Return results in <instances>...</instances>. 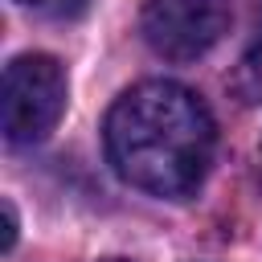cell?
<instances>
[{"mask_svg":"<svg viewBox=\"0 0 262 262\" xmlns=\"http://www.w3.org/2000/svg\"><path fill=\"white\" fill-rule=\"evenodd\" d=\"M106 262H127V258H106Z\"/></svg>","mask_w":262,"mask_h":262,"instance_id":"cell-7","label":"cell"},{"mask_svg":"<svg viewBox=\"0 0 262 262\" xmlns=\"http://www.w3.org/2000/svg\"><path fill=\"white\" fill-rule=\"evenodd\" d=\"M66 111V70L49 53H20L4 70V135L12 143L45 139Z\"/></svg>","mask_w":262,"mask_h":262,"instance_id":"cell-2","label":"cell"},{"mask_svg":"<svg viewBox=\"0 0 262 262\" xmlns=\"http://www.w3.org/2000/svg\"><path fill=\"white\" fill-rule=\"evenodd\" d=\"M20 8H33L41 16H78L86 8V0H16Z\"/></svg>","mask_w":262,"mask_h":262,"instance_id":"cell-5","label":"cell"},{"mask_svg":"<svg viewBox=\"0 0 262 262\" xmlns=\"http://www.w3.org/2000/svg\"><path fill=\"white\" fill-rule=\"evenodd\" d=\"M229 86H233V94L242 98V102H262V41L237 61V70H233V78H229Z\"/></svg>","mask_w":262,"mask_h":262,"instance_id":"cell-4","label":"cell"},{"mask_svg":"<svg viewBox=\"0 0 262 262\" xmlns=\"http://www.w3.org/2000/svg\"><path fill=\"white\" fill-rule=\"evenodd\" d=\"M4 250H12L16 246V209H12V201H4V242H0Z\"/></svg>","mask_w":262,"mask_h":262,"instance_id":"cell-6","label":"cell"},{"mask_svg":"<svg viewBox=\"0 0 262 262\" xmlns=\"http://www.w3.org/2000/svg\"><path fill=\"white\" fill-rule=\"evenodd\" d=\"M213 115L180 82H139L106 115V156L115 172L151 192L188 196L213 160Z\"/></svg>","mask_w":262,"mask_h":262,"instance_id":"cell-1","label":"cell"},{"mask_svg":"<svg viewBox=\"0 0 262 262\" xmlns=\"http://www.w3.org/2000/svg\"><path fill=\"white\" fill-rule=\"evenodd\" d=\"M139 29L160 57L192 61L229 29V0H143Z\"/></svg>","mask_w":262,"mask_h":262,"instance_id":"cell-3","label":"cell"}]
</instances>
